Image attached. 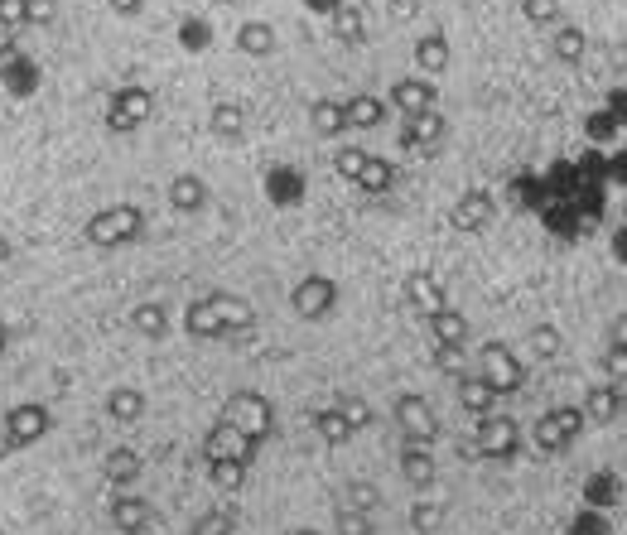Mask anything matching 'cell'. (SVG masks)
<instances>
[{
    "label": "cell",
    "mask_w": 627,
    "mask_h": 535,
    "mask_svg": "<svg viewBox=\"0 0 627 535\" xmlns=\"http://www.w3.org/2000/svg\"><path fill=\"white\" fill-rule=\"evenodd\" d=\"M82 237H87V246H97V251L131 246V241L145 237V213H140L136 203H116V208H102V213H92L87 222H82Z\"/></svg>",
    "instance_id": "obj_1"
},
{
    "label": "cell",
    "mask_w": 627,
    "mask_h": 535,
    "mask_svg": "<svg viewBox=\"0 0 627 535\" xmlns=\"http://www.w3.org/2000/svg\"><path fill=\"white\" fill-rule=\"evenodd\" d=\"M584 405H555L546 410L536 425H531V444H536V454H565L574 439L584 434Z\"/></svg>",
    "instance_id": "obj_2"
},
{
    "label": "cell",
    "mask_w": 627,
    "mask_h": 535,
    "mask_svg": "<svg viewBox=\"0 0 627 535\" xmlns=\"http://www.w3.org/2000/svg\"><path fill=\"white\" fill-rule=\"evenodd\" d=\"M473 449L488 458V463H512L521 454V420L512 415H478V425H473Z\"/></svg>",
    "instance_id": "obj_3"
},
{
    "label": "cell",
    "mask_w": 627,
    "mask_h": 535,
    "mask_svg": "<svg viewBox=\"0 0 627 535\" xmlns=\"http://www.w3.org/2000/svg\"><path fill=\"white\" fill-rule=\"evenodd\" d=\"M478 376H488L497 396H517L521 386H526V362H521L502 338H488V343L478 348Z\"/></svg>",
    "instance_id": "obj_4"
},
{
    "label": "cell",
    "mask_w": 627,
    "mask_h": 535,
    "mask_svg": "<svg viewBox=\"0 0 627 535\" xmlns=\"http://www.w3.org/2000/svg\"><path fill=\"white\" fill-rule=\"evenodd\" d=\"M391 420L401 429V439H410V444H435L439 434H444L439 410L425 401V396H415V391H401V396L391 401Z\"/></svg>",
    "instance_id": "obj_5"
},
{
    "label": "cell",
    "mask_w": 627,
    "mask_h": 535,
    "mask_svg": "<svg viewBox=\"0 0 627 535\" xmlns=\"http://www.w3.org/2000/svg\"><path fill=\"white\" fill-rule=\"evenodd\" d=\"M155 116V92L150 87H140V82H126V87H116L107 102V126L116 135H131L140 131L145 121Z\"/></svg>",
    "instance_id": "obj_6"
},
{
    "label": "cell",
    "mask_w": 627,
    "mask_h": 535,
    "mask_svg": "<svg viewBox=\"0 0 627 535\" xmlns=\"http://www.w3.org/2000/svg\"><path fill=\"white\" fill-rule=\"evenodd\" d=\"M54 425V415H49V405L39 401H20L5 410V420H0V434H5V449H29V444H39L44 434Z\"/></svg>",
    "instance_id": "obj_7"
},
{
    "label": "cell",
    "mask_w": 627,
    "mask_h": 535,
    "mask_svg": "<svg viewBox=\"0 0 627 535\" xmlns=\"http://www.w3.org/2000/svg\"><path fill=\"white\" fill-rule=\"evenodd\" d=\"M290 309H295V319L304 323H324L333 309H338V280L333 275H304L300 285L290 290Z\"/></svg>",
    "instance_id": "obj_8"
},
{
    "label": "cell",
    "mask_w": 627,
    "mask_h": 535,
    "mask_svg": "<svg viewBox=\"0 0 627 535\" xmlns=\"http://www.w3.org/2000/svg\"><path fill=\"white\" fill-rule=\"evenodd\" d=\"M222 415L242 429L251 444H266V439L275 434V410H271V401H266V396H256V391H237V396L227 401Z\"/></svg>",
    "instance_id": "obj_9"
},
{
    "label": "cell",
    "mask_w": 627,
    "mask_h": 535,
    "mask_svg": "<svg viewBox=\"0 0 627 535\" xmlns=\"http://www.w3.org/2000/svg\"><path fill=\"white\" fill-rule=\"evenodd\" d=\"M256 454H261V444H251V439H246V434L232 425L227 415H222L218 425L208 429V439H203V458H208V463H213V458H237V463H246V468H251V463H256Z\"/></svg>",
    "instance_id": "obj_10"
},
{
    "label": "cell",
    "mask_w": 627,
    "mask_h": 535,
    "mask_svg": "<svg viewBox=\"0 0 627 535\" xmlns=\"http://www.w3.org/2000/svg\"><path fill=\"white\" fill-rule=\"evenodd\" d=\"M449 135V121L439 116V107L420 111V116H406V126H401V150H415V155H435L439 140Z\"/></svg>",
    "instance_id": "obj_11"
},
{
    "label": "cell",
    "mask_w": 627,
    "mask_h": 535,
    "mask_svg": "<svg viewBox=\"0 0 627 535\" xmlns=\"http://www.w3.org/2000/svg\"><path fill=\"white\" fill-rule=\"evenodd\" d=\"M492 213H497V203H492L488 188H468L464 198L449 208V227L464 232V237H473V232H483V227L492 222Z\"/></svg>",
    "instance_id": "obj_12"
},
{
    "label": "cell",
    "mask_w": 627,
    "mask_h": 535,
    "mask_svg": "<svg viewBox=\"0 0 627 535\" xmlns=\"http://www.w3.org/2000/svg\"><path fill=\"white\" fill-rule=\"evenodd\" d=\"M627 410V386L618 381H599L584 391V420L589 425H618V415Z\"/></svg>",
    "instance_id": "obj_13"
},
{
    "label": "cell",
    "mask_w": 627,
    "mask_h": 535,
    "mask_svg": "<svg viewBox=\"0 0 627 535\" xmlns=\"http://www.w3.org/2000/svg\"><path fill=\"white\" fill-rule=\"evenodd\" d=\"M213 299V309H218V319H222V333H227V338H222V343H242L246 333H251V328H256V304H251V299L246 295H208Z\"/></svg>",
    "instance_id": "obj_14"
},
{
    "label": "cell",
    "mask_w": 627,
    "mask_h": 535,
    "mask_svg": "<svg viewBox=\"0 0 627 535\" xmlns=\"http://www.w3.org/2000/svg\"><path fill=\"white\" fill-rule=\"evenodd\" d=\"M107 516H111V526H116L121 535H145L150 526H155V511H150V502H145L140 492H116Z\"/></svg>",
    "instance_id": "obj_15"
},
{
    "label": "cell",
    "mask_w": 627,
    "mask_h": 535,
    "mask_svg": "<svg viewBox=\"0 0 627 535\" xmlns=\"http://www.w3.org/2000/svg\"><path fill=\"white\" fill-rule=\"evenodd\" d=\"M386 102L401 111V116H420V111H430L439 102L435 78H396L391 92H386Z\"/></svg>",
    "instance_id": "obj_16"
},
{
    "label": "cell",
    "mask_w": 627,
    "mask_h": 535,
    "mask_svg": "<svg viewBox=\"0 0 627 535\" xmlns=\"http://www.w3.org/2000/svg\"><path fill=\"white\" fill-rule=\"evenodd\" d=\"M401 478L415 492H430L435 487V444H401Z\"/></svg>",
    "instance_id": "obj_17"
},
{
    "label": "cell",
    "mask_w": 627,
    "mask_h": 535,
    "mask_svg": "<svg viewBox=\"0 0 627 535\" xmlns=\"http://www.w3.org/2000/svg\"><path fill=\"white\" fill-rule=\"evenodd\" d=\"M208 193H213V188H208L203 174H174V179H169V208L193 217V213L208 208Z\"/></svg>",
    "instance_id": "obj_18"
},
{
    "label": "cell",
    "mask_w": 627,
    "mask_h": 535,
    "mask_svg": "<svg viewBox=\"0 0 627 535\" xmlns=\"http://www.w3.org/2000/svg\"><path fill=\"white\" fill-rule=\"evenodd\" d=\"M406 304H410V309H420V319H425V314L444 309L449 299H444V285H439L430 270H410V275H406Z\"/></svg>",
    "instance_id": "obj_19"
},
{
    "label": "cell",
    "mask_w": 627,
    "mask_h": 535,
    "mask_svg": "<svg viewBox=\"0 0 627 535\" xmlns=\"http://www.w3.org/2000/svg\"><path fill=\"white\" fill-rule=\"evenodd\" d=\"M309 126H314V135H324V140H343V135L353 131V126H348V107L333 102V97L309 102Z\"/></svg>",
    "instance_id": "obj_20"
},
{
    "label": "cell",
    "mask_w": 627,
    "mask_h": 535,
    "mask_svg": "<svg viewBox=\"0 0 627 535\" xmlns=\"http://www.w3.org/2000/svg\"><path fill=\"white\" fill-rule=\"evenodd\" d=\"M184 333H189V338H208V343H222V338H227V333H222L218 309H213V299L208 295L193 299L189 309H184Z\"/></svg>",
    "instance_id": "obj_21"
},
{
    "label": "cell",
    "mask_w": 627,
    "mask_h": 535,
    "mask_svg": "<svg viewBox=\"0 0 627 535\" xmlns=\"http://www.w3.org/2000/svg\"><path fill=\"white\" fill-rule=\"evenodd\" d=\"M102 410H107V420H116V425H136L140 415H145V391H140V386H111Z\"/></svg>",
    "instance_id": "obj_22"
},
{
    "label": "cell",
    "mask_w": 627,
    "mask_h": 535,
    "mask_svg": "<svg viewBox=\"0 0 627 535\" xmlns=\"http://www.w3.org/2000/svg\"><path fill=\"white\" fill-rule=\"evenodd\" d=\"M415 68H420V78H439L449 68V39H444V29H430L425 39H415Z\"/></svg>",
    "instance_id": "obj_23"
},
{
    "label": "cell",
    "mask_w": 627,
    "mask_h": 535,
    "mask_svg": "<svg viewBox=\"0 0 627 535\" xmlns=\"http://www.w3.org/2000/svg\"><path fill=\"white\" fill-rule=\"evenodd\" d=\"M309 429H314V434L324 439L328 449H343V444H348V439L357 434V429L348 425V415H343L338 405H324V410H314V415H309Z\"/></svg>",
    "instance_id": "obj_24"
},
{
    "label": "cell",
    "mask_w": 627,
    "mask_h": 535,
    "mask_svg": "<svg viewBox=\"0 0 627 535\" xmlns=\"http://www.w3.org/2000/svg\"><path fill=\"white\" fill-rule=\"evenodd\" d=\"M140 473H145V463H140L136 449H111L107 463H102V478L116 487V492H126V487H136Z\"/></svg>",
    "instance_id": "obj_25"
},
{
    "label": "cell",
    "mask_w": 627,
    "mask_h": 535,
    "mask_svg": "<svg viewBox=\"0 0 627 535\" xmlns=\"http://www.w3.org/2000/svg\"><path fill=\"white\" fill-rule=\"evenodd\" d=\"M328 20H333V34H338L343 44H367V15H362L357 0H338V5L328 10Z\"/></svg>",
    "instance_id": "obj_26"
},
{
    "label": "cell",
    "mask_w": 627,
    "mask_h": 535,
    "mask_svg": "<svg viewBox=\"0 0 627 535\" xmlns=\"http://www.w3.org/2000/svg\"><path fill=\"white\" fill-rule=\"evenodd\" d=\"M497 401H502V396L492 391L488 376H459V405H464L473 420H478V415H492Z\"/></svg>",
    "instance_id": "obj_27"
},
{
    "label": "cell",
    "mask_w": 627,
    "mask_h": 535,
    "mask_svg": "<svg viewBox=\"0 0 627 535\" xmlns=\"http://www.w3.org/2000/svg\"><path fill=\"white\" fill-rule=\"evenodd\" d=\"M232 44H237V54L246 58H271L275 54V29L266 20H246L237 34H232Z\"/></svg>",
    "instance_id": "obj_28"
},
{
    "label": "cell",
    "mask_w": 627,
    "mask_h": 535,
    "mask_svg": "<svg viewBox=\"0 0 627 535\" xmlns=\"http://www.w3.org/2000/svg\"><path fill=\"white\" fill-rule=\"evenodd\" d=\"M343 107H348V126H353V131H377L386 121V102L372 97V92H353Z\"/></svg>",
    "instance_id": "obj_29"
},
{
    "label": "cell",
    "mask_w": 627,
    "mask_h": 535,
    "mask_svg": "<svg viewBox=\"0 0 627 535\" xmlns=\"http://www.w3.org/2000/svg\"><path fill=\"white\" fill-rule=\"evenodd\" d=\"M425 328H430V338L435 343H468V319L459 309H435V314H425Z\"/></svg>",
    "instance_id": "obj_30"
},
{
    "label": "cell",
    "mask_w": 627,
    "mask_h": 535,
    "mask_svg": "<svg viewBox=\"0 0 627 535\" xmlns=\"http://www.w3.org/2000/svg\"><path fill=\"white\" fill-rule=\"evenodd\" d=\"M550 49H555V58H560V63L579 68V63L589 58V34H584L579 25H560V29H555V39H550Z\"/></svg>",
    "instance_id": "obj_31"
},
{
    "label": "cell",
    "mask_w": 627,
    "mask_h": 535,
    "mask_svg": "<svg viewBox=\"0 0 627 535\" xmlns=\"http://www.w3.org/2000/svg\"><path fill=\"white\" fill-rule=\"evenodd\" d=\"M237 521H242L237 502H218L213 511H203V516L193 521L189 535H232V531H237Z\"/></svg>",
    "instance_id": "obj_32"
},
{
    "label": "cell",
    "mask_w": 627,
    "mask_h": 535,
    "mask_svg": "<svg viewBox=\"0 0 627 535\" xmlns=\"http://www.w3.org/2000/svg\"><path fill=\"white\" fill-rule=\"evenodd\" d=\"M391 184H396V164L382 160V155H367V164H362V179H357V188H362L367 198H382V193H391Z\"/></svg>",
    "instance_id": "obj_33"
},
{
    "label": "cell",
    "mask_w": 627,
    "mask_h": 535,
    "mask_svg": "<svg viewBox=\"0 0 627 535\" xmlns=\"http://www.w3.org/2000/svg\"><path fill=\"white\" fill-rule=\"evenodd\" d=\"M131 328H136L140 338H155V343H160L164 333H169V309L155 304V299H145V304L131 309Z\"/></svg>",
    "instance_id": "obj_34"
},
{
    "label": "cell",
    "mask_w": 627,
    "mask_h": 535,
    "mask_svg": "<svg viewBox=\"0 0 627 535\" xmlns=\"http://www.w3.org/2000/svg\"><path fill=\"white\" fill-rule=\"evenodd\" d=\"M526 348H531L536 362H555V357L565 352V338H560V328H555V323H536V328L526 333Z\"/></svg>",
    "instance_id": "obj_35"
},
{
    "label": "cell",
    "mask_w": 627,
    "mask_h": 535,
    "mask_svg": "<svg viewBox=\"0 0 627 535\" xmlns=\"http://www.w3.org/2000/svg\"><path fill=\"white\" fill-rule=\"evenodd\" d=\"M246 473H251V468H246V463H237V458H213V463H208V478H213V487H218V492H227V497H237V492H242Z\"/></svg>",
    "instance_id": "obj_36"
},
{
    "label": "cell",
    "mask_w": 627,
    "mask_h": 535,
    "mask_svg": "<svg viewBox=\"0 0 627 535\" xmlns=\"http://www.w3.org/2000/svg\"><path fill=\"white\" fill-rule=\"evenodd\" d=\"M333 535H377V521H372V511H357L348 502H338L333 507Z\"/></svg>",
    "instance_id": "obj_37"
},
{
    "label": "cell",
    "mask_w": 627,
    "mask_h": 535,
    "mask_svg": "<svg viewBox=\"0 0 627 535\" xmlns=\"http://www.w3.org/2000/svg\"><path fill=\"white\" fill-rule=\"evenodd\" d=\"M435 372L449 376V381L468 376V348L464 343H435Z\"/></svg>",
    "instance_id": "obj_38"
},
{
    "label": "cell",
    "mask_w": 627,
    "mask_h": 535,
    "mask_svg": "<svg viewBox=\"0 0 627 535\" xmlns=\"http://www.w3.org/2000/svg\"><path fill=\"white\" fill-rule=\"evenodd\" d=\"M372 150H362V145H343L338 155H333V174L343 179V184H357L362 179V164H367Z\"/></svg>",
    "instance_id": "obj_39"
},
{
    "label": "cell",
    "mask_w": 627,
    "mask_h": 535,
    "mask_svg": "<svg viewBox=\"0 0 627 535\" xmlns=\"http://www.w3.org/2000/svg\"><path fill=\"white\" fill-rule=\"evenodd\" d=\"M208 126H213V135H218V140H237V135H242V126H246L242 107H237V102H218Z\"/></svg>",
    "instance_id": "obj_40"
},
{
    "label": "cell",
    "mask_w": 627,
    "mask_h": 535,
    "mask_svg": "<svg viewBox=\"0 0 627 535\" xmlns=\"http://www.w3.org/2000/svg\"><path fill=\"white\" fill-rule=\"evenodd\" d=\"M406 521L415 535H435L439 526H444V507H439V502H415Z\"/></svg>",
    "instance_id": "obj_41"
},
{
    "label": "cell",
    "mask_w": 627,
    "mask_h": 535,
    "mask_svg": "<svg viewBox=\"0 0 627 535\" xmlns=\"http://www.w3.org/2000/svg\"><path fill=\"white\" fill-rule=\"evenodd\" d=\"M521 15H526V25L555 29L560 25V0H521Z\"/></svg>",
    "instance_id": "obj_42"
},
{
    "label": "cell",
    "mask_w": 627,
    "mask_h": 535,
    "mask_svg": "<svg viewBox=\"0 0 627 535\" xmlns=\"http://www.w3.org/2000/svg\"><path fill=\"white\" fill-rule=\"evenodd\" d=\"M343 502L357 511H377L382 507V487H377V482H348V487H343Z\"/></svg>",
    "instance_id": "obj_43"
},
{
    "label": "cell",
    "mask_w": 627,
    "mask_h": 535,
    "mask_svg": "<svg viewBox=\"0 0 627 535\" xmlns=\"http://www.w3.org/2000/svg\"><path fill=\"white\" fill-rule=\"evenodd\" d=\"M179 44H184L189 54H203V49L213 44V25H208V20H184V25H179Z\"/></svg>",
    "instance_id": "obj_44"
},
{
    "label": "cell",
    "mask_w": 627,
    "mask_h": 535,
    "mask_svg": "<svg viewBox=\"0 0 627 535\" xmlns=\"http://www.w3.org/2000/svg\"><path fill=\"white\" fill-rule=\"evenodd\" d=\"M333 405H338V410L348 415V425H353V429H367V425H372V405L362 401V396H353V391H338V401H333Z\"/></svg>",
    "instance_id": "obj_45"
},
{
    "label": "cell",
    "mask_w": 627,
    "mask_h": 535,
    "mask_svg": "<svg viewBox=\"0 0 627 535\" xmlns=\"http://www.w3.org/2000/svg\"><path fill=\"white\" fill-rule=\"evenodd\" d=\"M599 367H603V381H618V386H627V352L608 348L599 357Z\"/></svg>",
    "instance_id": "obj_46"
},
{
    "label": "cell",
    "mask_w": 627,
    "mask_h": 535,
    "mask_svg": "<svg viewBox=\"0 0 627 535\" xmlns=\"http://www.w3.org/2000/svg\"><path fill=\"white\" fill-rule=\"evenodd\" d=\"M58 5L54 0H25V25H54Z\"/></svg>",
    "instance_id": "obj_47"
},
{
    "label": "cell",
    "mask_w": 627,
    "mask_h": 535,
    "mask_svg": "<svg viewBox=\"0 0 627 535\" xmlns=\"http://www.w3.org/2000/svg\"><path fill=\"white\" fill-rule=\"evenodd\" d=\"M0 25H5V29L25 25V0H0Z\"/></svg>",
    "instance_id": "obj_48"
},
{
    "label": "cell",
    "mask_w": 627,
    "mask_h": 535,
    "mask_svg": "<svg viewBox=\"0 0 627 535\" xmlns=\"http://www.w3.org/2000/svg\"><path fill=\"white\" fill-rule=\"evenodd\" d=\"M608 348L627 352V314H618V319H613V328H608Z\"/></svg>",
    "instance_id": "obj_49"
},
{
    "label": "cell",
    "mask_w": 627,
    "mask_h": 535,
    "mask_svg": "<svg viewBox=\"0 0 627 535\" xmlns=\"http://www.w3.org/2000/svg\"><path fill=\"white\" fill-rule=\"evenodd\" d=\"M111 15H121V20H136L140 10H145V0H107Z\"/></svg>",
    "instance_id": "obj_50"
},
{
    "label": "cell",
    "mask_w": 627,
    "mask_h": 535,
    "mask_svg": "<svg viewBox=\"0 0 627 535\" xmlns=\"http://www.w3.org/2000/svg\"><path fill=\"white\" fill-rule=\"evenodd\" d=\"M391 15L396 20H415V0H391Z\"/></svg>",
    "instance_id": "obj_51"
},
{
    "label": "cell",
    "mask_w": 627,
    "mask_h": 535,
    "mask_svg": "<svg viewBox=\"0 0 627 535\" xmlns=\"http://www.w3.org/2000/svg\"><path fill=\"white\" fill-rule=\"evenodd\" d=\"M10 251H15V246H10V237H5V232H0V266H5V261H10Z\"/></svg>",
    "instance_id": "obj_52"
},
{
    "label": "cell",
    "mask_w": 627,
    "mask_h": 535,
    "mask_svg": "<svg viewBox=\"0 0 627 535\" xmlns=\"http://www.w3.org/2000/svg\"><path fill=\"white\" fill-rule=\"evenodd\" d=\"M5 343H10V328H5V319H0V352H5Z\"/></svg>",
    "instance_id": "obj_53"
},
{
    "label": "cell",
    "mask_w": 627,
    "mask_h": 535,
    "mask_svg": "<svg viewBox=\"0 0 627 535\" xmlns=\"http://www.w3.org/2000/svg\"><path fill=\"white\" fill-rule=\"evenodd\" d=\"M213 5H237V0H213Z\"/></svg>",
    "instance_id": "obj_54"
},
{
    "label": "cell",
    "mask_w": 627,
    "mask_h": 535,
    "mask_svg": "<svg viewBox=\"0 0 627 535\" xmlns=\"http://www.w3.org/2000/svg\"><path fill=\"white\" fill-rule=\"evenodd\" d=\"M304 535H319V531H304Z\"/></svg>",
    "instance_id": "obj_55"
},
{
    "label": "cell",
    "mask_w": 627,
    "mask_h": 535,
    "mask_svg": "<svg viewBox=\"0 0 627 535\" xmlns=\"http://www.w3.org/2000/svg\"><path fill=\"white\" fill-rule=\"evenodd\" d=\"M478 5H488V0H478Z\"/></svg>",
    "instance_id": "obj_56"
}]
</instances>
